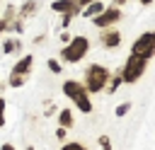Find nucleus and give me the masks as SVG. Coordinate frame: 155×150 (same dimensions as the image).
I'll return each instance as SVG.
<instances>
[{"label": "nucleus", "instance_id": "nucleus-1", "mask_svg": "<svg viewBox=\"0 0 155 150\" xmlns=\"http://www.w3.org/2000/svg\"><path fill=\"white\" fill-rule=\"evenodd\" d=\"M63 90H65V94L80 106V111H90L92 109V104H90V99H87V94H85V87L82 85H78V82H73V80H68L65 85H63Z\"/></svg>", "mask_w": 155, "mask_h": 150}, {"label": "nucleus", "instance_id": "nucleus-2", "mask_svg": "<svg viewBox=\"0 0 155 150\" xmlns=\"http://www.w3.org/2000/svg\"><path fill=\"white\" fill-rule=\"evenodd\" d=\"M155 53V34L153 31H145L136 44H133V56H140V58H150Z\"/></svg>", "mask_w": 155, "mask_h": 150}, {"label": "nucleus", "instance_id": "nucleus-3", "mask_svg": "<svg viewBox=\"0 0 155 150\" xmlns=\"http://www.w3.org/2000/svg\"><path fill=\"white\" fill-rule=\"evenodd\" d=\"M85 53H87V39H85V36H78V39H73V44L63 51V58L70 60V63H75V60H80Z\"/></svg>", "mask_w": 155, "mask_h": 150}, {"label": "nucleus", "instance_id": "nucleus-4", "mask_svg": "<svg viewBox=\"0 0 155 150\" xmlns=\"http://www.w3.org/2000/svg\"><path fill=\"white\" fill-rule=\"evenodd\" d=\"M104 82H107V68H102V65H92L90 73H87V90L97 92V90L104 87Z\"/></svg>", "mask_w": 155, "mask_h": 150}, {"label": "nucleus", "instance_id": "nucleus-5", "mask_svg": "<svg viewBox=\"0 0 155 150\" xmlns=\"http://www.w3.org/2000/svg\"><path fill=\"white\" fill-rule=\"evenodd\" d=\"M143 68H145V58H140V56H131V58H128V63H126L124 80H126V82H133L136 77H140Z\"/></svg>", "mask_w": 155, "mask_h": 150}, {"label": "nucleus", "instance_id": "nucleus-6", "mask_svg": "<svg viewBox=\"0 0 155 150\" xmlns=\"http://www.w3.org/2000/svg\"><path fill=\"white\" fill-rule=\"evenodd\" d=\"M116 19H119V10H107L104 15L97 17V27H109V24L116 22Z\"/></svg>", "mask_w": 155, "mask_h": 150}, {"label": "nucleus", "instance_id": "nucleus-7", "mask_svg": "<svg viewBox=\"0 0 155 150\" xmlns=\"http://www.w3.org/2000/svg\"><path fill=\"white\" fill-rule=\"evenodd\" d=\"M53 10H58V12H70V10H78V2H75V0H58V2H53Z\"/></svg>", "mask_w": 155, "mask_h": 150}, {"label": "nucleus", "instance_id": "nucleus-8", "mask_svg": "<svg viewBox=\"0 0 155 150\" xmlns=\"http://www.w3.org/2000/svg\"><path fill=\"white\" fill-rule=\"evenodd\" d=\"M29 65H31V56L22 58V63H17V65H15V75H19V73H27V70H29Z\"/></svg>", "mask_w": 155, "mask_h": 150}, {"label": "nucleus", "instance_id": "nucleus-9", "mask_svg": "<svg viewBox=\"0 0 155 150\" xmlns=\"http://www.w3.org/2000/svg\"><path fill=\"white\" fill-rule=\"evenodd\" d=\"M119 41H121V36H119L116 31H111V34H107V36H104V46H109V48H111V46H116Z\"/></svg>", "mask_w": 155, "mask_h": 150}, {"label": "nucleus", "instance_id": "nucleus-10", "mask_svg": "<svg viewBox=\"0 0 155 150\" xmlns=\"http://www.w3.org/2000/svg\"><path fill=\"white\" fill-rule=\"evenodd\" d=\"M102 10H104V7H102L99 2H94V5H90V7L85 10V15H87V17H92V15H97V12H102Z\"/></svg>", "mask_w": 155, "mask_h": 150}, {"label": "nucleus", "instance_id": "nucleus-11", "mask_svg": "<svg viewBox=\"0 0 155 150\" xmlns=\"http://www.w3.org/2000/svg\"><path fill=\"white\" fill-rule=\"evenodd\" d=\"M70 121H73L70 111H63V114H61V126H70Z\"/></svg>", "mask_w": 155, "mask_h": 150}, {"label": "nucleus", "instance_id": "nucleus-12", "mask_svg": "<svg viewBox=\"0 0 155 150\" xmlns=\"http://www.w3.org/2000/svg\"><path fill=\"white\" fill-rule=\"evenodd\" d=\"M63 150H85V148H82V145H78V143H70V145H65Z\"/></svg>", "mask_w": 155, "mask_h": 150}, {"label": "nucleus", "instance_id": "nucleus-13", "mask_svg": "<svg viewBox=\"0 0 155 150\" xmlns=\"http://www.w3.org/2000/svg\"><path fill=\"white\" fill-rule=\"evenodd\" d=\"M48 68H51V70H53V73H58V70H61V65H58V63H56V60H48Z\"/></svg>", "mask_w": 155, "mask_h": 150}, {"label": "nucleus", "instance_id": "nucleus-14", "mask_svg": "<svg viewBox=\"0 0 155 150\" xmlns=\"http://www.w3.org/2000/svg\"><path fill=\"white\" fill-rule=\"evenodd\" d=\"M128 106H131V104H121V106L116 109V114H119V116H121V114H126V111H128Z\"/></svg>", "mask_w": 155, "mask_h": 150}, {"label": "nucleus", "instance_id": "nucleus-15", "mask_svg": "<svg viewBox=\"0 0 155 150\" xmlns=\"http://www.w3.org/2000/svg\"><path fill=\"white\" fill-rule=\"evenodd\" d=\"M2 106H5V102L0 99V126H2Z\"/></svg>", "mask_w": 155, "mask_h": 150}, {"label": "nucleus", "instance_id": "nucleus-16", "mask_svg": "<svg viewBox=\"0 0 155 150\" xmlns=\"http://www.w3.org/2000/svg\"><path fill=\"white\" fill-rule=\"evenodd\" d=\"M2 150H12V145H2Z\"/></svg>", "mask_w": 155, "mask_h": 150}, {"label": "nucleus", "instance_id": "nucleus-17", "mask_svg": "<svg viewBox=\"0 0 155 150\" xmlns=\"http://www.w3.org/2000/svg\"><path fill=\"white\" fill-rule=\"evenodd\" d=\"M143 2H150V0H143Z\"/></svg>", "mask_w": 155, "mask_h": 150}, {"label": "nucleus", "instance_id": "nucleus-18", "mask_svg": "<svg viewBox=\"0 0 155 150\" xmlns=\"http://www.w3.org/2000/svg\"><path fill=\"white\" fill-rule=\"evenodd\" d=\"M82 2H90V0H82Z\"/></svg>", "mask_w": 155, "mask_h": 150}]
</instances>
